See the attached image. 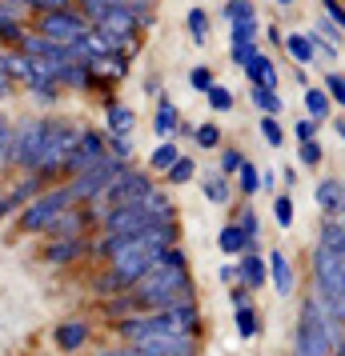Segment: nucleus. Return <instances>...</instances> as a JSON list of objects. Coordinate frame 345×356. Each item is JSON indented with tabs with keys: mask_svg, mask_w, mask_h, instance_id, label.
I'll list each match as a JSON object with an SVG mask.
<instances>
[{
	"mask_svg": "<svg viewBox=\"0 0 345 356\" xmlns=\"http://www.w3.org/2000/svg\"><path fill=\"white\" fill-rule=\"evenodd\" d=\"M313 300L333 321H345V228L342 220H325L313 244Z\"/></svg>",
	"mask_w": 345,
	"mask_h": 356,
	"instance_id": "obj_1",
	"label": "nucleus"
},
{
	"mask_svg": "<svg viewBox=\"0 0 345 356\" xmlns=\"http://www.w3.org/2000/svg\"><path fill=\"white\" fill-rule=\"evenodd\" d=\"M129 300L137 312H157V308H177V305H197V289L189 268H169V264H153L137 284L129 289Z\"/></svg>",
	"mask_w": 345,
	"mask_h": 356,
	"instance_id": "obj_2",
	"label": "nucleus"
},
{
	"mask_svg": "<svg viewBox=\"0 0 345 356\" xmlns=\"http://www.w3.org/2000/svg\"><path fill=\"white\" fill-rule=\"evenodd\" d=\"M116 332L125 344L145 337H197L201 332V308L197 305H177V308H157V312H137L116 321Z\"/></svg>",
	"mask_w": 345,
	"mask_h": 356,
	"instance_id": "obj_3",
	"label": "nucleus"
},
{
	"mask_svg": "<svg viewBox=\"0 0 345 356\" xmlns=\"http://www.w3.org/2000/svg\"><path fill=\"white\" fill-rule=\"evenodd\" d=\"M342 328H345V321H333L309 292V296L301 300V316H297V332H293V353L297 356L337 353V348H342Z\"/></svg>",
	"mask_w": 345,
	"mask_h": 356,
	"instance_id": "obj_4",
	"label": "nucleus"
},
{
	"mask_svg": "<svg viewBox=\"0 0 345 356\" xmlns=\"http://www.w3.org/2000/svg\"><path fill=\"white\" fill-rule=\"evenodd\" d=\"M81 136V124L68 120V116H45V148H40V161H36V177L45 184H61L65 177V161L72 145Z\"/></svg>",
	"mask_w": 345,
	"mask_h": 356,
	"instance_id": "obj_5",
	"label": "nucleus"
},
{
	"mask_svg": "<svg viewBox=\"0 0 345 356\" xmlns=\"http://www.w3.org/2000/svg\"><path fill=\"white\" fill-rule=\"evenodd\" d=\"M68 204H72V196H68L65 184H49L45 193L33 196V200L20 209V232H24V236H36V232L45 236V228H49Z\"/></svg>",
	"mask_w": 345,
	"mask_h": 356,
	"instance_id": "obj_6",
	"label": "nucleus"
},
{
	"mask_svg": "<svg viewBox=\"0 0 345 356\" xmlns=\"http://www.w3.org/2000/svg\"><path fill=\"white\" fill-rule=\"evenodd\" d=\"M125 164L121 161H113V156H100L93 168H84V172H77V177H68V180H61L68 188V196H72V204H89V200H97L109 184H113V177L121 172Z\"/></svg>",
	"mask_w": 345,
	"mask_h": 356,
	"instance_id": "obj_7",
	"label": "nucleus"
},
{
	"mask_svg": "<svg viewBox=\"0 0 345 356\" xmlns=\"http://www.w3.org/2000/svg\"><path fill=\"white\" fill-rule=\"evenodd\" d=\"M40 148H45V116H24L13 124V161L20 172H36L40 161Z\"/></svg>",
	"mask_w": 345,
	"mask_h": 356,
	"instance_id": "obj_8",
	"label": "nucleus"
},
{
	"mask_svg": "<svg viewBox=\"0 0 345 356\" xmlns=\"http://www.w3.org/2000/svg\"><path fill=\"white\" fill-rule=\"evenodd\" d=\"M36 36H45L52 44H72L77 36L89 33V24H84L81 13H72V8H56V13H36Z\"/></svg>",
	"mask_w": 345,
	"mask_h": 356,
	"instance_id": "obj_9",
	"label": "nucleus"
},
{
	"mask_svg": "<svg viewBox=\"0 0 345 356\" xmlns=\"http://www.w3.org/2000/svg\"><path fill=\"white\" fill-rule=\"evenodd\" d=\"M100 156H109V136L100 129H81V136H77V145H72V152L65 161V180L84 172V168H93Z\"/></svg>",
	"mask_w": 345,
	"mask_h": 356,
	"instance_id": "obj_10",
	"label": "nucleus"
},
{
	"mask_svg": "<svg viewBox=\"0 0 345 356\" xmlns=\"http://www.w3.org/2000/svg\"><path fill=\"white\" fill-rule=\"evenodd\" d=\"M257 52H261V17L233 24V29H229V60H233V65L245 68Z\"/></svg>",
	"mask_w": 345,
	"mask_h": 356,
	"instance_id": "obj_11",
	"label": "nucleus"
},
{
	"mask_svg": "<svg viewBox=\"0 0 345 356\" xmlns=\"http://www.w3.org/2000/svg\"><path fill=\"white\" fill-rule=\"evenodd\" d=\"M137 356H197L201 340L197 337H145L129 344Z\"/></svg>",
	"mask_w": 345,
	"mask_h": 356,
	"instance_id": "obj_12",
	"label": "nucleus"
},
{
	"mask_svg": "<svg viewBox=\"0 0 345 356\" xmlns=\"http://www.w3.org/2000/svg\"><path fill=\"white\" fill-rule=\"evenodd\" d=\"M84 232H89V216H84L81 204H68V209L45 228L49 241H77V236H84Z\"/></svg>",
	"mask_w": 345,
	"mask_h": 356,
	"instance_id": "obj_13",
	"label": "nucleus"
},
{
	"mask_svg": "<svg viewBox=\"0 0 345 356\" xmlns=\"http://www.w3.org/2000/svg\"><path fill=\"white\" fill-rule=\"evenodd\" d=\"M313 200L325 220H342V204H345V188H342V177H321L317 188H313Z\"/></svg>",
	"mask_w": 345,
	"mask_h": 356,
	"instance_id": "obj_14",
	"label": "nucleus"
},
{
	"mask_svg": "<svg viewBox=\"0 0 345 356\" xmlns=\"http://www.w3.org/2000/svg\"><path fill=\"white\" fill-rule=\"evenodd\" d=\"M265 268H269V284L277 289V296H293V289H297V273H293V260L285 257L281 248H273V252L265 257Z\"/></svg>",
	"mask_w": 345,
	"mask_h": 356,
	"instance_id": "obj_15",
	"label": "nucleus"
},
{
	"mask_svg": "<svg viewBox=\"0 0 345 356\" xmlns=\"http://www.w3.org/2000/svg\"><path fill=\"white\" fill-rule=\"evenodd\" d=\"M237 264V284L245 292H257L265 289V280H269V268H265V257L261 252H241V257L233 260Z\"/></svg>",
	"mask_w": 345,
	"mask_h": 356,
	"instance_id": "obj_16",
	"label": "nucleus"
},
{
	"mask_svg": "<svg viewBox=\"0 0 345 356\" xmlns=\"http://www.w3.org/2000/svg\"><path fill=\"white\" fill-rule=\"evenodd\" d=\"M100 132H105V136H137V108L113 100V104L105 108V129Z\"/></svg>",
	"mask_w": 345,
	"mask_h": 356,
	"instance_id": "obj_17",
	"label": "nucleus"
},
{
	"mask_svg": "<svg viewBox=\"0 0 345 356\" xmlns=\"http://www.w3.org/2000/svg\"><path fill=\"white\" fill-rule=\"evenodd\" d=\"M29 33L24 24V8H13V4H0V49H17Z\"/></svg>",
	"mask_w": 345,
	"mask_h": 356,
	"instance_id": "obj_18",
	"label": "nucleus"
},
{
	"mask_svg": "<svg viewBox=\"0 0 345 356\" xmlns=\"http://www.w3.org/2000/svg\"><path fill=\"white\" fill-rule=\"evenodd\" d=\"M84 252H89V241H84V236H77V241H49V248H45V264H52V268H68V264L81 260Z\"/></svg>",
	"mask_w": 345,
	"mask_h": 356,
	"instance_id": "obj_19",
	"label": "nucleus"
},
{
	"mask_svg": "<svg viewBox=\"0 0 345 356\" xmlns=\"http://www.w3.org/2000/svg\"><path fill=\"white\" fill-rule=\"evenodd\" d=\"M52 337H56V348L61 353H81L84 344H89V337H93V328L84 321H61Z\"/></svg>",
	"mask_w": 345,
	"mask_h": 356,
	"instance_id": "obj_20",
	"label": "nucleus"
},
{
	"mask_svg": "<svg viewBox=\"0 0 345 356\" xmlns=\"http://www.w3.org/2000/svg\"><path fill=\"white\" fill-rule=\"evenodd\" d=\"M177 124H181V108H177L169 97H161L157 108H153V132H157V140H173Z\"/></svg>",
	"mask_w": 345,
	"mask_h": 356,
	"instance_id": "obj_21",
	"label": "nucleus"
},
{
	"mask_svg": "<svg viewBox=\"0 0 345 356\" xmlns=\"http://www.w3.org/2000/svg\"><path fill=\"white\" fill-rule=\"evenodd\" d=\"M245 76H249V84L253 88H277V65H273V56L269 52H257L253 60L245 65Z\"/></svg>",
	"mask_w": 345,
	"mask_h": 356,
	"instance_id": "obj_22",
	"label": "nucleus"
},
{
	"mask_svg": "<svg viewBox=\"0 0 345 356\" xmlns=\"http://www.w3.org/2000/svg\"><path fill=\"white\" fill-rule=\"evenodd\" d=\"M197 180H201V193H205L209 204H229V200H233V184L221 177L217 168H201Z\"/></svg>",
	"mask_w": 345,
	"mask_h": 356,
	"instance_id": "obj_23",
	"label": "nucleus"
},
{
	"mask_svg": "<svg viewBox=\"0 0 345 356\" xmlns=\"http://www.w3.org/2000/svg\"><path fill=\"white\" fill-rule=\"evenodd\" d=\"M281 49L289 52L293 68H305V65H313V60H317V56H313L309 36H305V33H285V36H281Z\"/></svg>",
	"mask_w": 345,
	"mask_h": 356,
	"instance_id": "obj_24",
	"label": "nucleus"
},
{
	"mask_svg": "<svg viewBox=\"0 0 345 356\" xmlns=\"http://www.w3.org/2000/svg\"><path fill=\"white\" fill-rule=\"evenodd\" d=\"M233 225L241 228V236H245V248H249V252H257V244H261V220H257L253 204H241V209H237V216H233Z\"/></svg>",
	"mask_w": 345,
	"mask_h": 356,
	"instance_id": "obj_25",
	"label": "nucleus"
},
{
	"mask_svg": "<svg viewBox=\"0 0 345 356\" xmlns=\"http://www.w3.org/2000/svg\"><path fill=\"white\" fill-rule=\"evenodd\" d=\"M56 88H68V92H89L93 88V76L84 65H65L56 72Z\"/></svg>",
	"mask_w": 345,
	"mask_h": 356,
	"instance_id": "obj_26",
	"label": "nucleus"
},
{
	"mask_svg": "<svg viewBox=\"0 0 345 356\" xmlns=\"http://www.w3.org/2000/svg\"><path fill=\"white\" fill-rule=\"evenodd\" d=\"M301 104H305V116H309L313 124H321V120H329V113H333V104H329V97L321 92V88H305L301 92Z\"/></svg>",
	"mask_w": 345,
	"mask_h": 356,
	"instance_id": "obj_27",
	"label": "nucleus"
},
{
	"mask_svg": "<svg viewBox=\"0 0 345 356\" xmlns=\"http://www.w3.org/2000/svg\"><path fill=\"white\" fill-rule=\"evenodd\" d=\"M185 29H189V36H193V44H197V49L209 44V13H205L201 4H193V8L185 13Z\"/></svg>",
	"mask_w": 345,
	"mask_h": 356,
	"instance_id": "obj_28",
	"label": "nucleus"
},
{
	"mask_svg": "<svg viewBox=\"0 0 345 356\" xmlns=\"http://www.w3.org/2000/svg\"><path fill=\"white\" fill-rule=\"evenodd\" d=\"M249 97H253V108L261 116H281L285 113V100H281L277 88H249Z\"/></svg>",
	"mask_w": 345,
	"mask_h": 356,
	"instance_id": "obj_29",
	"label": "nucleus"
},
{
	"mask_svg": "<svg viewBox=\"0 0 345 356\" xmlns=\"http://www.w3.org/2000/svg\"><path fill=\"white\" fill-rule=\"evenodd\" d=\"M4 76H8V81L13 84H29L33 81V60H29V56H24V52H17V49H8V56H4Z\"/></svg>",
	"mask_w": 345,
	"mask_h": 356,
	"instance_id": "obj_30",
	"label": "nucleus"
},
{
	"mask_svg": "<svg viewBox=\"0 0 345 356\" xmlns=\"http://www.w3.org/2000/svg\"><path fill=\"white\" fill-rule=\"evenodd\" d=\"M164 180H169V184H173V188H181V184H193V180H197V161H193V156H177V161L169 164V172H164Z\"/></svg>",
	"mask_w": 345,
	"mask_h": 356,
	"instance_id": "obj_31",
	"label": "nucleus"
},
{
	"mask_svg": "<svg viewBox=\"0 0 345 356\" xmlns=\"http://www.w3.org/2000/svg\"><path fill=\"white\" fill-rule=\"evenodd\" d=\"M233 324H237V337L241 340H253L261 332V312L249 305V308H233Z\"/></svg>",
	"mask_w": 345,
	"mask_h": 356,
	"instance_id": "obj_32",
	"label": "nucleus"
},
{
	"mask_svg": "<svg viewBox=\"0 0 345 356\" xmlns=\"http://www.w3.org/2000/svg\"><path fill=\"white\" fill-rule=\"evenodd\" d=\"M217 248H221L225 257H233V260L241 257V252H249V248H245V236H241V228L233 225V220L221 228V232H217Z\"/></svg>",
	"mask_w": 345,
	"mask_h": 356,
	"instance_id": "obj_33",
	"label": "nucleus"
},
{
	"mask_svg": "<svg viewBox=\"0 0 345 356\" xmlns=\"http://www.w3.org/2000/svg\"><path fill=\"white\" fill-rule=\"evenodd\" d=\"M181 156V148H177V140H161V145L148 152V172H169V164Z\"/></svg>",
	"mask_w": 345,
	"mask_h": 356,
	"instance_id": "obj_34",
	"label": "nucleus"
},
{
	"mask_svg": "<svg viewBox=\"0 0 345 356\" xmlns=\"http://www.w3.org/2000/svg\"><path fill=\"white\" fill-rule=\"evenodd\" d=\"M205 104H209V113H233V104H237V92H233L229 84H213L209 92H205Z\"/></svg>",
	"mask_w": 345,
	"mask_h": 356,
	"instance_id": "obj_35",
	"label": "nucleus"
},
{
	"mask_svg": "<svg viewBox=\"0 0 345 356\" xmlns=\"http://www.w3.org/2000/svg\"><path fill=\"white\" fill-rule=\"evenodd\" d=\"M221 140H225V132H221V124H217V120H205V124H197V129H193V145L205 148V152L221 148Z\"/></svg>",
	"mask_w": 345,
	"mask_h": 356,
	"instance_id": "obj_36",
	"label": "nucleus"
},
{
	"mask_svg": "<svg viewBox=\"0 0 345 356\" xmlns=\"http://www.w3.org/2000/svg\"><path fill=\"white\" fill-rule=\"evenodd\" d=\"M221 17L225 24H241V20H257V8H253V0H225V8H221Z\"/></svg>",
	"mask_w": 345,
	"mask_h": 356,
	"instance_id": "obj_37",
	"label": "nucleus"
},
{
	"mask_svg": "<svg viewBox=\"0 0 345 356\" xmlns=\"http://www.w3.org/2000/svg\"><path fill=\"white\" fill-rule=\"evenodd\" d=\"M233 180H237V188H241V196H245V200L261 193V168H257V164L245 161V164H241V172H237Z\"/></svg>",
	"mask_w": 345,
	"mask_h": 356,
	"instance_id": "obj_38",
	"label": "nucleus"
},
{
	"mask_svg": "<svg viewBox=\"0 0 345 356\" xmlns=\"http://www.w3.org/2000/svg\"><path fill=\"white\" fill-rule=\"evenodd\" d=\"M245 161H249V156L241 152V148H221V164H217V172L233 184V177L241 172V164H245Z\"/></svg>",
	"mask_w": 345,
	"mask_h": 356,
	"instance_id": "obj_39",
	"label": "nucleus"
},
{
	"mask_svg": "<svg viewBox=\"0 0 345 356\" xmlns=\"http://www.w3.org/2000/svg\"><path fill=\"white\" fill-rule=\"evenodd\" d=\"M273 220H277L281 228H293L297 209H293V196H289V193H277V196H273Z\"/></svg>",
	"mask_w": 345,
	"mask_h": 356,
	"instance_id": "obj_40",
	"label": "nucleus"
},
{
	"mask_svg": "<svg viewBox=\"0 0 345 356\" xmlns=\"http://www.w3.org/2000/svg\"><path fill=\"white\" fill-rule=\"evenodd\" d=\"M321 92L329 97V104H333V108H342V104H345V81H342V72H337V68H333V72H325Z\"/></svg>",
	"mask_w": 345,
	"mask_h": 356,
	"instance_id": "obj_41",
	"label": "nucleus"
},
{
	"mask_svg": "<svg viewBox=\"0 0 345 356\" xmlns=\"http://www.w3.org/2000/svg\"><path fill=\"white\" fill-rule=\"evenodd\" d=\"M132 152H137V140H132V136H109V156H113V161L129 164Z\"/></svg>",
	"mask_w": 345,
	"mask_h": 356,
	"instance_id": "obj_42",
	"label": "nucleus"
},
{
	"mask_svg": "<svg viewBox=\"0 0 345 356\" xmlns=\"http://www.w3.org/2000/svg\"><path fill=\"white\" fill-rule=\"evenodd\" d=\"M261 140H265L269 148H281V145H285V129H281L277 116H261Z\"/></svg>",
	"mask_w": 345,
	"mask_h": 356,
	"instance_id": "obj_43",
	"label": "nucleus"
},
{
	"mask_svg": "<svg viewBox=\"0 0 345 356\" xmlns=\"http://www.w3.org/2000/svg\"><path fill=\"white\" fill-rule=\"evenodd\" d=\"M213 84H217V76H213V68H209V65H197L193 72H189V88H193V92H201V97H205Z\"/></svg>",
	"mask_w": 345,
	"mask_h": 356,
	"instance_id": "obj_44",
	"label": "nucleus"
},
{
	"mask_svg": "<svg viewBox=\"0 0 345 356\" xmlns=\"http://www.w3.org/2000/svg\"><path fill=\"white\" fill-rule=\"evenodd\" d=\"M297 161L305 164V168H317V164L325 161V148L317 145V140H305V145H297Z\"/></svg>",
	"mask_w": 345,
	"mask_h": 356,
	"instance_id": "obj_45",
	"label": "nucleus"
},
{
	"mask_svg": "<svg viewBox=\"0 0 345 356\" xmlns=\"http://www.w3.org/2000/svg\"><path fill=\"white\" fill-rule=\"evenodd\" d=\"M8 161H13V124L0 113V168H8Z\"/></svg>",
	"mask_w": 345,
	"mask_h": 356,
	"instance_id": "obj_46",
	"label": "nucleus"
},
{
	"mask_svg": "<svg viewBox=\"0 0 345 356\" xmlns=\"http://www.w3.org/2000/svg\"><path fill=\"white\" fill-rule=\"evenodd\" d=\"M293 136H297V145H305V140H317V124H313L309 116H297Z\"/></svg>",
	"mask_w": 345,
	"mask_h": 356,
	"instance_id": "obj_47",
	"label": "nucleus"
},
{
	"mask_svg": "<svg viewBox=\"0 0 345 356\" xmlns=\"http://www.w3.org/2000/svg\"><path fill=\"white\" fill-rule=\"evenodd\" d=\"M29 92H33L40 104H56V97H61V88H56V84H29Z\"/></svg>",
	"mask_w": 345,
	"mask_h": 356,
	"instance_id": "obj_48",
	"label": "nucleus"
},
{
	"mask_svg": "<svg viewBox=\"0 0 345 356\" xmlns=\"http://www.w3.org/2000/svg\"><path fill=\"white\" fill-rule=\"evenodd\" d=\"M321 17H325L329 24H337V29H342V20H345L342 0H321Z\"/></svg>",
	"mask_w": 345,
	"mask_h": 356,
	"instance_id": "obj_49",
	"label": "nucleus"
},
{
	"mask_svg": "<svg viewBox=\"0 0 345 356\" xmlns=\"http://www.w3.org/2000/svg\"><path fill=\"white\" fill-rule=\"evenodd\" d=\"M229 305L233 308H249V305H253V292H245L241 284H233V289H229Z\"/></svg>",
	"mask_w": 345,
	"mask_h": 356,
	"instance_id": "obj_50",
	"label": "nucleus"
},
{
	"mask_svg": "<svg viewBox=\"0 0 345 356\" xmlns=\"http://www.w3.org/2000/svg\"><path fill=\"white\" fill-rule=\"evenodd\" d=\"M217 280H221V284H237V264H221V273H217Z\"/></svg>",
	"mask_w": 345,
	"mask_h": 356,
	"instance_id": "obj_51",
	"label": "nucleus"
},
{
	"mask_svg": "<svg viewBox=\"0 0 345 356\" xmlns=\"http://www.w3.org/2000/svg\"><path fill=\"white\" fill-rule=\"evenodd\" d=\"M273 184H277V168H261V188L273 193Z\"/></svg>",
	"mask_w": 345,
	"mask_h": 356,
	"instance_id": "obj_52",
	"label": "nucleus"
},
{
	"mask_svg": "<svg viewBox=\"0 0 345 356\" xmlns=\"http://www.w3.org/2000/svg\"><path fill=\"white\" fill-rule=\"evenodd\" d=\"M277 172H281V180H285V188H293L297 177H301V172H297V164H289V168H277Z\"/></svg>",
	"mask_w": 345,
	"mask_h": 356,
	"instance_id": "obj_53",
	"label": "nucleus"
},
{
	"mask_svg": "<svg viewBox=\"0 0 345 356\" xmlns=\"http://www.w3.org/2000/svg\"><path fill=\"white\" fill-rule=\"evenodd\" d=\"M13 88H17V84L8 81V76H0V100H8V97H13Z\"/></svg>",
	"mask_w": 345,
	"mask_h": 356,
	"instance_id": "obj_54",
	"label": "nucleus"
},
{
	"mask_svg": "<svg viewBox=\"0 0 345 356\" xmlns=\"http://www.w3.org/2000/svg\"><path fill=\"white\" fill-rule=\"evenodd\" d=\"M4 216H13V209H8V196H4V188H0V220Z\"/></svg>",
	"mask_w": 345,
	"mask_h": 356,
	"instance_id": "obj_55",
	"label": "nucleus"
},
{
	"mask_svg": "<svg viewBox=\"0 0 345 356\" xmlns=\"http://www.w3.org/2000/svg\"><path fill=\"white\" fill-rule=\"evenodd\" d=\"M145 92H153V97H157V92H161V81H157V76H148V81H145Z\"/></svg>",
	"mask_w": 345,
	"mask_h": 356,
	"instance_id": "obj_56",
	"label": "nucleus"
},
{
	"mask_svg": "<svg viewBox=\"0 0 345 356\" xmlns=\"http://www.w3.org/2000/svg\"><path fill=\"white\" fill-rule=\"evenodd\" d=\"M333 136H337V140L345 136V120H342V116H333Z\"/></svg>",
	"mask_w": 345,
	"mask_h": 356,
	"instance_id": "obj_57",
	"label": "nucleus"
},
{
	"mask_svg": "<svg viewBox=\"0 0 345 356\" xmlns=\"http://www.w3.org/2000/svg\"><path fill=\"white\" fill-rule=\"evenodd\" d=\"M265 36H269L273 44H281V36H285V33H281V29H273V24H269V29H265Z\"/></svg>",
	"mask_w": 345,
	"mask_h": 356,
	"instance_id": "obj_58",
	"label": "nucleus"
},
{
	"mask_svg": "<svg viewBox=\"0 0 345 356\" xmlns=\"http://www.w3.org/2000/svg\"><path fill=\"white\" fill-rule=\"evenodd\" d=\"M0 4H13V8H29V0H0Z\"/></svg>",
	"mask_w": 345,
	"mask_h": 356,
	"instance_id": "obj_59",
	"label": "nucleus"
},
{
	"mask_svg": "<svg viewBox=\"0 0 345 356\" xmlns=\"http://www.w3.org/2000/svg\"><path fill=\"white\" fill-rule=\"evenodd\" d=\"M277 4H281V8H293L297 0H277Z\"/></svg>",
	"mask_w": 345,
	"mask_h": 356,
	"instance_id": "obj_60",
	"label": "nucleus"
},
{
	"mask_svg": "<svg viewBox=\"0 0 345 356\" xmlns=\"http://www.w3.org/2000/svg\"><path fill=\"white\" fill-rule=\"evenodd\" d=\"M137 4H157V0H137Z\"/></svg>",
	"mask_w": 345,
	"mask_h": 356,
	"instance_id": "obj_61",
	"label": "nucleus"
},
{
	"mask_svg": "<svg viewBox=\"0 0 345 356\" xmlns=\"http://www.w3.org/2000/svg\"><path fill=\"white\" fill-rule=\"evenodd\" d=\"M329 356H342V348H337V353H329Z\"/></svg>",
	"mask_w": 345,
	"mask_h": 356,
	"instance_id": "obj_62",
	"label": "nucleus"
}]
</instances>
